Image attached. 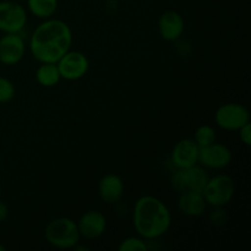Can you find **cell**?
I'll return each mask as SVG.
<instances>
[{
    "instance_id": "52a82bcc",
    "label": "cell",
    "mask_w": 251,
    "mask_h": 251,
    "mask_svg": "<svg viewBox=\"0 0 251 251\" xmlns=\"http://www.w3.org/2000/svg\"><path fill=\"white\" fill-rule=\"evenodd\" d=\"M56 66H58L61 78L68 81H76L85 77L90 69V61L82 51L68 50L56 61Z\"/></svg>"
},
{
    "instance_id": "ba28073f",
    "label": "cell",
    "mask_w": 251,
    "mask_h": 251,
    "mask_svg": "<svg viewBox=\"0 0 251 251\" xmlns=\"http://www.w3.org/2000/svg\"><path fill=\"white\" fill-rule=\"evenodd\" d=\"M27 24V12L19 2L0 1V31L4 33H20Z\"/></svg>"
},
{
    "instance_id": "44dd1931",
    "label": "cell",
    "mask_w": 251,
    "mask_h": 251,
    "mask_svg": "<svg viewBox=\"0 0 251 251\" xmlns=\"http://www.w3.org/2000/svg\"><path fill=\"white\" fill-rule=\"evenodd\" d=\"M239 139L245 146L249 147L251 145V123L249 122L248 124H245L244 126L240 127L239 130Z\"/></svg>"
},
{
    "instance_id": "e0dca14e",
    "label": "cell",
    "mask_w": 251,
    "mask_h": 251,
    "mask_svg": "<svg viewBox=\"0 0 251 251\" xmlns=\"http://www.w3.org/2000/svg\"><path fill=\"white\" fill-rule=\"evenodd\" d=\"M27 7L38 19H50L58 9V0H27Z\"/></svg>"
},
{
    "instance_id": "4fadbf2b",
    "label": "cell",
    "mask_w": 251,
    "mask_h": 251,
    "mask_svg": "<svg viewBox=\"0 0 251 251\" xmlns=\"http://www.w3.org/2000/svg\"><path fill=\"white\" fill-rule=\"evenodd\" d=\"M185 22L176 10H167L158 19L159 36L167 42H176L183 36Z\"/></svg>"
},
{
    "instance_id": "7402d4cb",
    "label": "cell",
    "mask_w": 251,
    "mask_h": 251,
    "mask_svg": "<svg viewBox=\"0 0 251 251\" xmlns=\"http://www.w3.org/2000/svg\"><path fill=\"white\" fill-rule=\"evenodd\" d=\"M216 208H217V211H215V212L211 215V221H212L213 223L218 222V225H222V223L226 222V220H227V218H226V215H225V211L218 210V207H216Z\"/></svg>"
},
{
    "instance_id": "8992f818",
    "label": "cell",
    "mask_w": 251,
    "mask_h": 251,
    "mask_svg": "<svg viewBox=\"0 0 251 251\" xmlns=\"http://www.w3.org/2000/svg\"><path fill=\"white\" fill-rule=\"evenodd\" d=\"M215 122L218 127L226 131H238L250 122V112L240 103H225L216 110Z\"/></svg>"
},
{
    "instance_id": "ffe728a7",
    "label": "cell",
    "mask_w": 251,
    "mask_h": 251,
    "mask_svg": "<svg viewBox=\"0 0 251 251\" xmlns=\"http://www.w3.org/2000/svg\"><path fill=\"white\" fill-rule=\"evenodd\" d=\"M15 95H16V88L14 83L9 78L0 76V104L11 102Z\"/></svg>"
},
{
    "instance_id": "cb8c5ba5",
    "label": "cell",
    "mask_w": 251,
    "mask_h": 251,
    "mask_svg": "<svg viewBox=\"0 0 251 251\" xmlns=\"http://www.w3.org/2000/svg\"><path fill=\"white\" fill-rule=\"evenodd\" d=\"M5 250H6V248H5V245L0 244V251H5Z\"/></svg>"
},
{
    "instance_id": "7a4b0ae2",
    "label": "cell",
    "mask_w": 251,
    "mask_h": 251,
    "mask_svg": "<svg viewBox=\"0 0 251 251\" xmlns=\"http://www.w3.org/2000/svg\"><path fill=\"white\" fill-rule=\"evenodd\" d=\"M132 225L137 235L145 240L163 237L172 226V213L168 206L153 195L139 198L132 208Z\"/></svg>"
},
{
    "instance_id": "603a6c76",
    "label": "cell",
    "mask_w": 251,
    "mask_h": 251,
    "mask_svg": "<svg viewBox=\"0 0 251 251\" xmlns=\"http://www.w3.org/2000/svg\"><path fill=\"white\" fill-rule=\"evenodd\" d=\"M9 217V207L5 202L0 201V222H4Z\"/></svg>"
},
{
    "instance_id": "6da1fadb",
    "label": "cell",
    "mask_w": 251,
    "mask_h": 251,
    "mask_svg": "<svg viewBox=\"0 0 251 251\" xmlns=\"http://www.w3.org/2000/svg\"><path fill=\"white\" fill-rule=\"evenodd\" d=\"M73 31L63 20L47 19L34 28L29 38V50L39 63H55L70 50Z\"/></svg>"
},
{
    "instance_id": "2e32d148",
    "label": "cell",
    "mask_w": 251,
    "mask_h": 251,
    "mask_svg": "<svg viewBox=\"0 0 251 251\" xmlns=\"http://www.w3.org/2000/svg\"><path fill=\"white\" fill-rule=\"evenodd\" d=\"M36 80L43 87H54L61 80L55 63H42L36 70Z\"/></svg>"
},
{
    "instance_id": "9c48e42d",
    "label": "cell",
    "mask_w": 251,
    "mask_h": 251,
    "mask_svg": "<svg viewBox=\"0 0 251 251\" xmlns=\"http://www.w3.org/2000/svg\"><path fill=\"white\" fill-rule=\"evenodd\" d=\"M233 152L227 145L220 142H212L205 147H200L199 152V163L203 168L221 171L232 163Z\"/></svg>"
},
{
    "instance_id": "5bb4252c",
    "label": "cell",
    "mask_w": 251,
    "mask_h": 251,
    "mask_svg": "<svg viewBox=\"0 0 251 251\" xmlns=\"http://www.w3.org/2000/svg\"><path fill=\"white\" fill-rule=\"evenodd\" d=\"M124 181L118 174L109 173L100 178L98 183V195L103 202L114 205L122 200L124 195Z\"/></svg>"
},
{
    "instance_id": "9a60e30c",
    "label": "cell",
    "mask_w": 251,
    "mask_h": 251,
    "mask_svg": "<svg viewBox=\"0 0 251 251\" xmlns=\"http://www.w3.org/2000/svg\"><path fill=\"white\" fill-rule=\"evenodd\" d=\"M176 205H178L179 211L184 216H188V217L193 218L202 216L205 213L206 208H207V203H206L202 193L190 190L179 193Z\"/></svg>"
},
{
    "instance_id": "7c38bea8",
    "label": "cell",
    "mask_w": 251,
    "mask_h": 251,
    "mask_svg": "<svg viewBox=\"0 0 251 251\" xmlns=\"http://www.w3.org/2000/svg\"><path fill=\"white\" fill-rule=\"evenodd\" d=\"M199 152L200 147L194 139H181L172 150V162L176 168L181 169L196 166L199 163Z\"/></svg>"
},
{
    "instance_id": "30bf717a",
    "label": "cell",
    "mask_w": 251,
    "mask_h": 251,
    "mask_svg": "<svg viewBox=\"0 0 251 251\" xmlns=\"http://www.w3.org/2000/svg\"><path fill=\"white\" fill-rule=\"evenodd\" d=\"M26 53L25 41L20 33H5L0 38V63L14 66L24 59Z\"/></svg>"
},
{
    "instance_id": "3957f363",
    "label": "cell",
    "mask_w": 251,
    "mask_h": 251,
    "mask_svg": "<svg viewBox=\"0 0 251 251\" xmlns=\"http://www.w3.org/2000/svg\"><path fill=\"white\" fill-rule=\"evenodd\" d=\"M44 238L49 245L56 249H74L80 243L77 223L69 217H58L48 222L44 228Z\"/></svg>"
},
{
    "instance_id": "8fae6325",
    "label": "cell",
    "mask_w": 251,
    "mask_h": 251,
    "mask_svg": "<svg viewBox=\"0 0 251 251\" xmlns=\"http://www.w3.org/2000/svg\"><path fill=\"white\" fill-rule=\"evenodd\" d=\"M76 223L80 235L86 239H98L107 229V218L100 211L97 210L85 212Z\"/></svg>"
},
{
    "instance_id": "ac0fdd59",
    "label": "cell",
    "mask_w": 251,
    "mask_h": 251,
    "mask_svg": "<svg viewBox=\"0 0 251 251\" xmlns=\"http://www.w3.org/2000/svg\"><path fill=\"white\" fill-rule=\"evenodd\" d=\"M216 130L215 127L208 124L200 125L195 130L194 134V141L198 144L199 147H205L216 141Z\"/></svg>"
},
{
    "instance_id": "277c9868",
    "label": "cell",
    "mask_w": 251,
    "mask_h": 251,
    "mask_svg": "<svg viewBox=\"0 0 251 251\" xmlns=\"http://www.w3.org/2000/svg\"><path fill=\"white\" fill-rule=\"evenodd\" d=\"M235 194V183L232 176L227 174H217L208 178L202 195L205 198L207 206L222 208L232 201Z\"/></svg>"
},
{
    "instance_id": "d6986e66",
    "label": "cell",
    "mask_w": 251,
    "mask_h": 251,
    "mask_svg": "<svg viewBox=\"0 0 251 251\" xmlns=\"http://www.w3.org/2000/svg\"><path fill=\"white\" fill-rule=\"evenodd\" d=\"M118 249L119 251H149V244H147V240L137 235V237H129L123 239Z\"/></svg>"
},
{
    "instance_id": "5b68a950",
    "label": "cell",
    "mask_w": 251,
    "mask_h": 251,
    "mask_svg": "<svg viewBox=\"0 0 251 251\" xmlns=\"http://www.w3.org/2000/svg\"><path fill=\"white\" fill-rule=\"evenodd\" d=\"M208 178L207 171L196 164L189 168H176L171 176V185L178 193L186 190L202 193Z\"/></svg>"
},
{
    "instance_id": "d4e9b609",
    "label": "cell",
    "mask_w": 251,
    "mask_h": 251,
    "mask_svg": "<svg viewBox=\"0 0 251 251\" xmlns=\"http://www.w3.org/2000/svg\"><path fill=\"white\" fill-rule=\"evenodd\" d=\"M0 196H1V184H0Z\"/></svg>"
}]
</instances>
